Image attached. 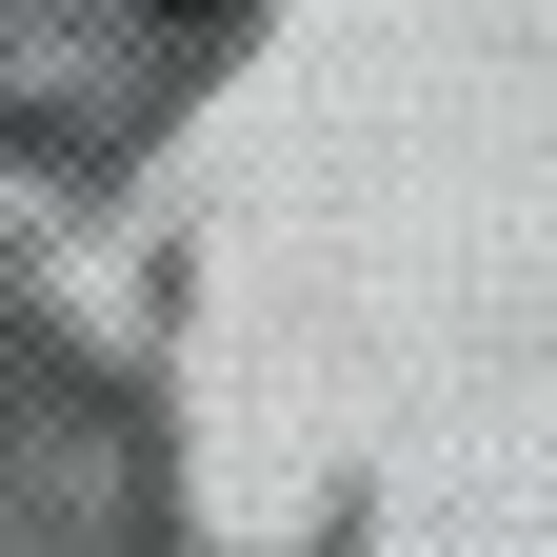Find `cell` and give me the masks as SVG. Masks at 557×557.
Returning a JSON list of instances; mask_svg holds the SVG:
<instances>
[{"label": "cell", "instance_id": "1", "mask_svg": "<svg viewBox=\"0 0 557 557\" xmlns=\"http://www.w3.org/2000/svg\"><path fill=\"white\" fill-rule=\"evenodd\" d=\"M160 21H220V0H160Z\"/></svg>", "mask_w": 557, "mask_h": 557}]
</instances>
